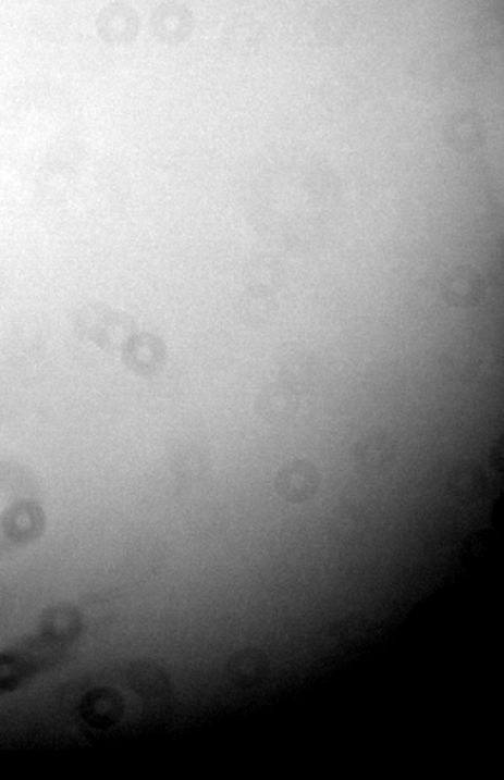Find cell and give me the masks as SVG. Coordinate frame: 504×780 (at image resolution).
Listing matches in <instances>:
<instances>
[{
	"mask_svg": "<svg viewBox=\"0 0 504 780\" xmlns=\"http://www.w3.org/2000/svg\"><path fill=\"white\" fill-rule=\"evenodd\" d=\"M97 32L100 39L108 45L113 47L128 45L140 32V16L127 4L112 2L100 10L97 17Z\"/></svg>",
	"mask_w": 504,
	"mask_h": 780,
	"instance_id": "cell-5",
	"label": "cell"
},
{
	"mask_svg": "<svg viewBox=\"0 0 504 780\" xmlns=\"http://www.w3.org/2000/svg\"><path fill=\"white\" fill-rule=\"evenodd\" d=\"M75 329L85 339L95 342L108 351L123 349L135 334V321L113 307L95 304L81 309L75 319Z\"/></svg>",
	"mask_w": 504,
	"mask_h": 780,
	"instance_id": "cell-2",
	"label": "cell"
},
{
	"mask_svg": "<svg viewBox=\"0 0 504 780\" xmlns=\"http://www.w3.org/2000/svg\"><path fill=\"white\" fill-rule=\"evenodd\" d=\"M150 27L156 39L163 45L176 47L190 39L194 32V16L185 4L179 2H163L153 10Z\"/></svg>",
	"mask_w": 504,
	"mask_h": 780,
	"instance_id": "cell-4",
	"label": "cell"
},
{
	"mask_svg": "<svg viewBox=\"0 0 504 780\" xmlns=\"http://www.w3.org/2000/svg\"><path fill=\"white\" fill-rule=\"evenodd\" d=\"M265 671H267V660L261 652L254 648L238 652L229 664V673L233 677L234 683L241 686H254L259 683L263 679Z\"/></svg>",
	"mask_w": 504,
	"mask_h": 780,
	"instance_id": "cell-13",
	"label": "cell"
},
{
	"mask_svg": "<svg viewBox=\"0 0 504 780\" xmlns=\"http://www.w3.org/2000/svg\"><path fill=\"white\" fill-rule=\"evenodd\" d=\"M297 407H299V403H297L296 392L284 384L267 386L257 397V412L263 417V420L272 422V424H282V422L294 419Z\"/></svg>",
	"mask_w": 504,
	"mask_h": 780,
	"instance_id": "cell-12",
	"label": "cell"
},
{
	"mask_svg": "<svg viewBox=\"0 0 504 780\" xmlns=\"http://www.w3.org/2000/svg\"><path fill=\"white\" fill-rule=\"evenodd\" d=\"M445 140L458 153H472L485 140V127L478 113L456 112L445 125Z\"/></svg>",
	"mask_w": 504,
	"mask_h": 780,
	"instance_id": "cell-10",
	"label": "cell"
},
{
	"mask_svg": "<svg viewBox=\"0 0 504 780\" xmlns=\"http://www.w3.org/2000/svg\"><path fill=\"white\" fill-rule=\"evenodd\" d=\"M279 304L265 292H248L246 294V321L251 324H263L272 314L276 313Z\"/></svg>",
	"mask_w": 504,
	"mask_h": 780,
	"instance_id": "cell-15",
	"label": "cell"
},
{
	"mask_svg": "<svg viewBox=\"0 0 504 780\" xmlns=\"http://www.w3.org/2000/svg\"><path fill=\"white\" fill-rule=\"evenodd\" d=\"M441 292L448 306L472 309L485 296V282L474 267H453L441 281Z\"/></svg>",
	"mask_w": 504,
	"mask_h": 780,
	"instance_id": "cell-3",
	"label": "cell"
},
{
	"mask_svg": "<svg viewBox=\"0 0 504 780\" xmlns=\"http://www.w3.org/2000/svg\"><path fill=\"white\" fill-rule=\"evenodd\" d=\"M395 457H397L395 442L384 432L365 435L353 447L355 467L362 470V472L388 470V468L392 467Z\"/></svg>",
	"mask_w": 504,
	"mask_h": 780,
	"instance_id": "cell-9",
	"label": "cell"
},
{
	"mask_svg": "<svg viewBox=\"0 0 504 780\" xmlns=\"http://www.w3.org/2000/svg\"><path fill=\"white\" fill-rule=\"evenodd\" d=\"M448 490L460 500H474L483 491V472L476 465H458L448 474Z\"/></svg>",
	"mask_w": 504,
	"mask_h": 780,
	"instance_id": "cell-14",
	"label": "cell"
},
{
	"mask_svg": "<svg viewBox=\"0 0 504 780\" xmlns=\"http://www.w3.org/2000/svg\"><path fill=\"white\" fill-rule=\"evenodd\" d=\"M483 354L478 346L468 342H458L448 347L441 357V371L455 382H472L481 371Z\"/></svg>",
	"mask_w": 504,
	"mask_h": 780,
	"instance_id": "cell-11",
	"label": "cell"
},
{
	"mask_svg": "<svg viewBox=\"0 0 504 780\" xmlns=\"http://www.w3.org/2000/svg\"><path fill=\"white\" fill-rule=\"evenodd\" d=\"M319 485V470L312 467L311 462L304 460H296L288 467L282 468L276 475V491L290 503H305L312 499Z\"/></svg>",
	"mask_w": 504,
	"mask_h": 780,
	"instance_id": "cell-8",
	"label": "cell"
},
{
	"mask_svg": "<svg viewBox=\"0 0 504 780\" xmlns=\"http://www.w3.org/2000/svg\"><path fill=\"white\" fill-rule=\"evenodd\" d=\"M67 644V641L45 629L25 646L0 652V694L16 691L42 669L52 668L64 658Z\"/></svg>",
	"mask_w": 504,
	"mask_h": 780,
	"instance_id": "cell-1",
	"label": "cell"
},
{
	"mask_svg": "<svg viewBox=\"0 0 504 780\" xmlns=\"http://www.w3.org/2000/svg\"><path fill=\"white\" fill-rule=\"evenodd\" d=\"M123 361L138 376H153L165 364V346L153 334H133L123 346Z\"/></svg>",
	"mask_w": 504,
	"mask_h": 780,
	"instance_id": "cell-6",
	"label": "cell"
},
{
	"mask_svg": "<svg viewBox=\"0 0 504 780\" xmlns=\"http://www.w3.org/2000/svg\"><path fill=\"white\" fill-rule=\"evenodd\" d=\"M279 374L281 384L294 392H307L320 374V361L317 355L305 347H288L279 359Z\"/></svg>",
	"mask_w": 504,
	"mask_h": 780,
	"instance_id": "cell-7",
	"label": "cell"
}]
</instances>
